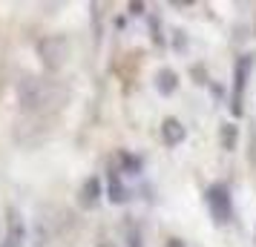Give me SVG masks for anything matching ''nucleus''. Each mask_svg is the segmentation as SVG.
<instances>
[{
  "label": "nucleus",
  "instance_id": "423d86ee",
  "mask_svg": "<svg viewBox=\"0 0 256 247\" xmlns=\"http://www.w3.org/2000/svg\"><path fill=\"white\" fill-rule=\"evenodd\" d=\"M20 242H24V224H20V219L12 213V219H9V236H6L3 247H20Z\"/></svg>",
  "mask_w": 256,
  "mask_h": 247
},
{
  "label": "nucleus",
  "instance_id": "6e6552de",
  "mask_svg": "<svg viewBox=\"0 0 256 247\" xmlns=\"http://www.w3.org/2000/svg\"><path fill=\"white\" fill-rule=\"evenodd\" d=\"M98 190H101V184H98V178H90V181L84 184V190H81V201H84V204H90V207H92L95 201H98Z\"/></svg>",
  "mask_w": 256,
  "mask_h": 247
},
{
  "label": "nucleus",
  "instance_id": "f8f14e48",
  "mask_svg": "<svg viewBox=\"0 0 256 247\" xmlns=\"http://www.w3.org/2000/svg\"><path fill=\"white\" fill-rule=\"evenodd\" d=\"M121 161L127 164V170H130V173H138V167H141V161H138V158H132V155H127V153H124V155H121Z\"/></svg>",
  "mask_w": 256,
  "mask_h": 247
},
{
  "label": "nucleus",
  "instance_id": "9d476101",
  "mask_svg": "<svg viewBox=\"0 0 256 247\" xmlns=\"http://www.w3.org/2000/svg\"><path fill=\"white\" fill-rule=\"evenodd\" d=\"M236 135H239V132H236V124H224V127H222V147H224V150H233V147H236Z\"/></svg>",
  "mask_w": 256,
  "mask_h": 247
},
{
  "label": "nucleus",
  "instance_id": "f03ea898",
  "mask_svg": "<svg viewBox=\"0 0 256 247\" xmlns=\"http://www.w3.org/2000/svg\"><path fill=\"white\" fill-rule=\"evenodd\" d=\"M38 58L49 72H58L70 60V40L64 35H49L44 40H38Z\"/></svg>",
  "mask_w": 256,
  "mask_h": 247
},
{
  "label": "nucleus",
  "instance_id": "1a4fd4ad",
  "mask_svg": "<svg viewBox=\"0 0 256 247\" xmlns=\"http://www.w3.org/2000/svg\"><path fill=\"white\" fill-rule=\"evenodd\" d=\"M110 199L116 201V204L127 201V190H124V184H121V178H118V176L110 178Z\"/></svg>",
  "mask_w": 256,
  "mask_h": 247
},
{
  "label": "nucleus",
  "instance_id": "ddd939ff",
  "mask_svg": "<svg viewBox=\"0 0 256 247\" xmlns=\"http://www.w3.org/2000/svg\"><path fill=\"white\" fill-rule=\"evenodd\" d=\"M167 247H184V245H182L178 239H170V242H167Z\"/></svg>",
  "mask_w": 256,
  "mask_h": 247
},
{
  "label": "nucleus",
  "instance_id": "0eeeda50",
  "mask_svg": "<svg viewBox=\"0 0 256 247\" xmlns=\"http://www.w3.org/2000/svg\"><path fill=\"white\" fill-rule=\"evenodd\" d=\"M176 81H178V78H176L173 69H162L158 75H156V86H158V92H162V95H170V92H173V89H176Z\"/></svg>",
  "mask_w": 256,
  "mask_h": 247
},
{
  "label": "nucleus",
  "instance_id": "7ed1b4c3",
  "mask_svg": "<svg viewBox=\"0 0 256 247\" xmlns=\"http://www.w3.org/2000/svg\"><path fill=\"white\" fill-rule=\"evenodd\" d=\"M204 201H208L210 207V216H213V222L216 224H228L230 222V190L224 187V184H213V187H208V193H204Z\"/></svg>",
  "mask_w": 256,
  "mask_h": 247
},
{
  "label": "nucleus",
  "instance_id": "39448f33",
  "mask_svg": "<svg viewBox=\"0 0 256 247\" xmlns=\"http://www.w3.org/2000/svg\"><path fill=\"white\" fill-rule=\"evenodd\" d=\"M162 138H164V144H167V147H176V144L184 141V127H182V121H176V118H164Z\"/></svg>",
  "mask_w": 256,
  "mask_h": 247
},
{
  "label": "nucleus",
  "instance_id": "20e7f679",
  "mask_svg": "<svg viewBox=\"0 0 256 247\" xmlns=\"http://www.w3.org/2000/svg\"><path fill=\"white\" fill-rule=\"evenodd\" d=\"M254 66V58L244 55L239 63H236V89H233V112H242V92H244V83H248V72Z\"/></svg>",
  "mask_w": 256,
  "mask_h": 247
},
{
  "label": "nucleus",
  "instance_id": "9b49d317",
  "mask_svg": "<svg viewBox=\"0 0 256 247\" xmlns=\"http://www.w3.org/2000/svg\"><path fill=\"white\" fill-rule=\"evenodd\" d=\"M250 164H256V124H250V150H248Z\"/></svg>",
  "mask_w": 256,
  "mask_h": 247
},
{
  "label": "nucleus",
  "instance_id": "f257e3e1",
  "mask_svg": "<svg viewBox=\"0 0 256 247\" xmlns=\"http://www.w3.org/2000/svg\"><path fill=\"white\" fill-rule=\"evenodd\" d=\"M70 92L55 81H40V78H32L26 75L24 81L18 83V101L26 109V115H52L58 112L60 104H66Z\"/></svg>",
  "mask_w": 256,
  "mask_h": 247
}]
</instances>
